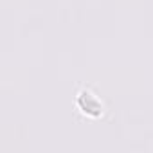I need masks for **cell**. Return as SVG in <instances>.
<instances>
[{
    "label": "cell",
    "instance_id": "obj_1",
    "mask_svg": "<svg viewBox=\"0 0 153 153\" xmlns=\"http://www.w3.org/2000/svg\"><path fill=\"white\" fill-rule=\"evenodd\" d=\"M79 105H81L83 110L88 112V114H99V110L103 112L101 101H97V99L94 97V94H90V92H83V94L79 96Z\"/></svg>",
    "mask_w": 153,
    "mask_h": 153
}]
</instances>
